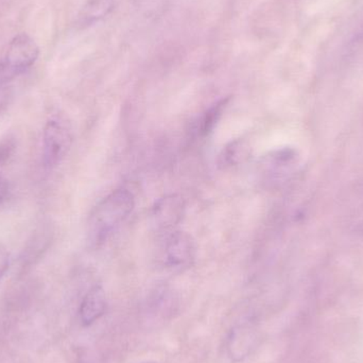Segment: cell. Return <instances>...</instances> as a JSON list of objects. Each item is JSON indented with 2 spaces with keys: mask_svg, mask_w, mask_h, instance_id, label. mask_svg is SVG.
Here are the masks:
<instances>
[{
  "mask_svg": "<svg viewBox=\"0 0 363 363\" xmlns=\"http://www.w3.org/2000/svg\"><path fill=\"white\" fill-rule=\"evenodd\" d=\"M106 311V296L104 288L95 286L83 298L80 306L81 321L84 325H91L99 320Z\"/></svg>",
  "mask_w": 363,
  "mask_h": 363,
  "instance_id": "cell-7",
  "label": "cell"
},
{
  "mask_svg": "<svg viewBox=\"0 0 363 363\" xmlns=\"http://www.w3.org/2000/svg\"><path fill=\"white\" fill-rule=\"evenodd\" d=\"M8 183L4 180V178L0 177V204L4 202L6 199V194H8Z\"/></svg>",
  "mask_w": 363,
  "mask_h": 363,
  "instance_id": "cell-12",
  "label": "cell"
},
{
  "mask_svg": "<svg viewBox=\"0 0 363 363\" xmlns=\"http://www.w3.org/2000/svg\"><path fill=\"white\" fill-rule=\"evenodd\" d=\"M226 100L219 102V104L213 106V108H209L204 116H203L202 121H201L200 125V133L202 135H206V134L211 133V130L215 127L217 121H219L221 117L222 113H223V108H225Z\"/></svg>",
  "mask_w": 363,
  "mask_h": 363,
  "instance_id": "cell-10",
  "label": "cell"
},
{
  "mask_svg": "<svg viewBox=\"0 0 363 363\" xmlns=\"http://www.w3.org/2000/svg\"><path fill=\"white\" fill-rule=\"evenodd\" d=\"M9 264H10V254L8 250L0 243V279L8 270Z\"/></svg>",
  "mask_w": 363,
  "mask_h": 363,
  "instance_id": "cell-11",
  "label": "cell"
},
{
  "mask_svg": "<svg viewBox=\"0 0 363 363\" xmlns=\"http://www.w3.org/2000/svg\"><path fill=\"white\" fill-rule=\"evenodd\" d=\"M135 200L128 189H117L91 211L87 222V240L91 247L104 245L133 211Z\"/></svg>",
  "mask_w": 363,
  "mask_h": 363,
  "instance_id": "cell-1",
  "label": "cell"
},
{
  "mask_svg": "<svg viewBox=\"0 0 363 363\" xmlns=\"http://www.w3.org/2000/svg\"><path fill=\"white\" fill-rule=\"evenodd\" d=\"M247 145L243 140H236L225 147L220 155V164L224 167L239 165L247 157Z\"/></svg>",
  "mask_w": 363,
  "mask_h": 363,
  "instance_id": "cell-9",
  "label": "cell"
},
{
  "mask_svg": "<svg viewBox=\"0 0 363 363\" xmlns=\"http://www.w3.org/2000/svg\"><path fill=\"white\" fill-rule=\"evenodd\" d=\"M142 363H157V362H142Z\"/></svg>",
  "mask_w": 363,
  "mask_h": 363,
  "instance_id": "cell-13",
  "label": "cell"
},
{
  "mask_svg": "<svg viewBox=\"0 0 363 363\" xmlns=\"http://www.w3.org/2000/svg\"><path fill=\"white\" fill-rule=\"evenodd\" d=\"M185 215V203L179 194H172L159 199L151 211L152 225L160 232L172 230Z\"/></svg>",
  "mask_w": 363,
  "mask_h": 363,
  "instance_id": "cell-6",
  "label": "cell"
},
{
  "mask_svg": "<svg viewBox=\"0 0 363 363\" xmlns=\"http://www.w3.org/2000/svg\"><path fill=\"white\" fill-rule=\"evenodd\" d=\"M300 164V157L296 149L285 147L277 149L262 157L259 163L262 178L271 186H279L289 180Z\"/></svg>",
  "mask_w": 363,
  "mask_h": 363,
  "instance_id": "cell-3",
  "label": "cell"
},
{
  "mask_svg": "<svg viewBox=\"0 0 363 363\" xmlns=\"http://www.w3.org/2000/svg\"><path fill=\"white\" fill-rule=\"evenodd\" d=\"M196 254V245L187 233L172 232L164 247V266L174 272L187 270L194 264Z\"/></svg>",
  "mask_w": 363,
  "mask_h": 363,
  "instance_id": "cell-5",
  "label": "cell"
},
{
  "mask_svg": "<svg viewBox=\"0 0 363 363\" xmlns=\"http://www.w3.org/2000/svg\"><path fill=\"white\" fill-rule=\"evenodd\" d=\"M40 48L35 40L26 33L15 36L0 61V84L23 74L38 61Z\"/></svg>",
  "mask_w": 363,
  "mask_h": 363,
  "instance_id": "cell-2",
  "label": "cell"
},
{
  "mask_svg": "<svg viewBox=\"0 0 363 363\" xmlns=\"http://www.w3.org/2000/svg\"><path fill=\"white\" fill-rule=\"evenodd\" d=\"M254 345V330L247 324L237 326L228 337V355L235 362L247 357Z\"/></svg>",
  "mask_w": 363,
  "mask_h": 363,
  "instance_id": "cell-8",
  "label": "cell"
},
{
  "mask_svg": "<svg viewBox=\"0 0 363 363\" xmlns=\"http://www.w3.org/2000/svg\"><path fill=\"white\" fill-rule=\"evenodd\" d=\"M72 144L69 127L59 119L48 121L43 133V157L47 168L59 165L67 155Z\"/></svg>",
  "mask_w": 363,
  "mask_h": 363,
  "instance_id": "cell-4",
  "label": "cell"
}]
</instances>
